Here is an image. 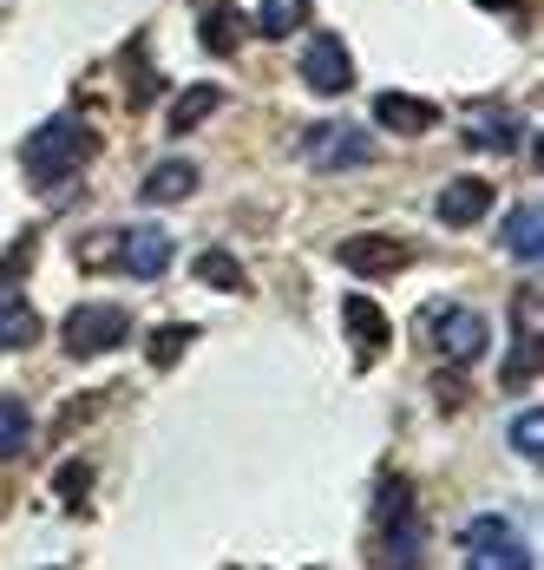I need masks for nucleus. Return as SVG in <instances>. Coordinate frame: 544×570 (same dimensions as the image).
<instances>
[{
    "label": "nucleus",
    "mask_w": 544,
    "mask_h": 570,
    "mask_svg": "<svg viewBox=\"0 0 544 570\" xmlns=\"http://www.w3.org/2000/svg\"><path fill=\"white\" fill-rule=\"evenodd\" d=\"M93 158H99V131L79 112H54L33 138H27V177H33L40 190H54V184H66L72 171H86Z\"/></svg>",
    "instance_id": "1"
},
{
    "label": "nucleus",
    "mask_w": 544,
    "mask_h": 570,
    "mask_svg": "<svg viewBox=\"0 0 544 570\" xmlns=\"http://www.w3.org/2000/svg\"><path fill=\"white\" fill-rule=\"evenodd\" d=\"M375 570H420V518H414V485L400 472L375 485Z\"/></svg>",
    "instance_id": "2"
},
{
    "label": "nucleus",
    "mask_w": 544,
    "mask_h": 570,
    "mask_svg": "<svg viewBox=\"0 0 544 570\" xmlns=\"http://www.w3.org/2000/svg\"><path fill=\"white\" fill-rule=\"evenodd\" d=\"M302 158H309V171H361V165H375V131H361V125H348V118H328V125H309L302 131Z\"/></svg>",
    "instance_id": "3"
},
{
    "label": "nucleus",
    "mask_w": 544,
    "mask_h": 570,
    "mask_svg": "<svg viewBox=\"0 0 544 570\" xmlns=\"http://www.w3.org/2000/svg\"><path fill=\"white\" fill-rule=\"evenodd\" d=\"M59 342H66V354H79V361L111 354V347L132 342V315H125L118 302H86V308H72V315H66Z\"/></svg>",
    "instance_id": "4"
},
{
    "label": "nucleus",
    "mask_w": 544,
    "mask_h": 570,
    "mask_svg": "<svg viewBox=\"0 0 544 570\" xmlns=\"http://www.w3.org/2000/svg\"><path fill=\"white\" fill-rule=\"evenodd\" d=\"M164 263H171V229L138 224V229H118L111 236V269H125L132 283H158Z\"/></svg>",
    "instance_id": "5"
},
{
    "label": "nucleus",
    "mask_w": 544,
    "mask_h": 570,
    "mask_svg": "<svg viewBox=\"0 0 544 570\" xmlns=\"http://www.w3.org/2000/svg\"><path fill=\"white\" fill-rule=\"evenodd\" d=\"M302 86L322 92V99L354 86V53H348L341 33H309V47H302Z\"/></svg>",
    "instance_id": "6"
},
{
    "label": "nucleus",
    "mask_w": 544,
    "mask_h": 570,
    "mask_svg": "<svg viewBox=\"0 0 544 570\" xmlns=\"http://www.w3.org/2000/svg\"><path fill=\"white\" fill-rule=\"evenodd\" d=\"M334 263H341L348 276H394V269L414 263V243L381 236V229H361V236H348V243L334 249Z\"/></svg>",
    "instance_id": "7"
},
{
    "label": "nucleus",
    "mask_w": 544,
    "mask_h": 570,
    "mask_svg": "<svg viewBox=\"0 0 544 570\" xmlns=\"http://www.w3.org/2000/svg\"><path fill=\"white\" fill-rule=\"evenodd\" d=\"M434 347L446 361H479L486 354V315H473V308H434Z\"/></svg>",
    "instance_id": "8"
},
{
    "label": "nucleus",
    "mask_w": 544,
    "mask_h": 570,
    "mask_svg": "<svg viewBox=\"0 0 544 570\" xmlns=\"http://www.w3.org/2000/svg\"><path fill=\"white\" fill-rule=\"evenodd\" d=\"M439 224H453V229H473L479 217L492 210V184L486 177H453L446 190H439Z\"/></svg>",
    "instance_id": "9"
},
{
    "label": "nucleus",
    "mask_w": 544,
    "mask_h": 570,
    "mask_svg": "<svg viewBox=\"0 0 544 570\" xmlns=\"http://www.w3.org/2000/svg\"><path fill=\"white\" fill-rule=\"evenodd\" d=\"M375 125H381V131H400V138H420V131L439 125V106L414 99V92H381V99H375Z\"/></svg>",
    "instance_id": "10"
},
{
    "label": "nucleus",
    "mask_w": 544,
    "mask_h": 570,
    "mask_svg": "<svg viewBox=\"0 0 544 570\" xmlns=\"http://www.w3.org/2000/svg\"><path fill=\"white\" fill-rule=\"evenodd\" d=\"M498 243L512 263H538L544 256V210L538 204H512V217L498 224Z\"/></svg>",
    "instance_id": "11"
},
{
    "label": "nucleus",
    "mask_w": 544,
    "mask_h": 570,
    "mask_svg": "<svg viewBox=\"0 0 544 570\" xmlns=\"http://www.w3.org/2000/svg\"><path fill=\"white\" fill-rule=\"evenodd\" d=\"M197 190V158H158L145 171V204H184Z\"/></svg>",
    "instance_id": "12"
},
{
    "label": "nucleus",
    "mask_w": 544,
    "mask_h": 570,
    "mask_svg": "<svg viewBox=\"0 0 544 570\" xmlns=\"http://www.w3.org/2000/svg\"><path fill=\"white\" fill-rule=\"evenodd\" d=\"M341 315H348V342H354V354H361V361H375V354L387 347V335H394V328H387V315L368 302V295H348V308H341Z\"/></svg>",
    "instance_id": "13"
},
{
    "label": "nucleus",
    "mask_w": 544,
    "mask_h": 570,
    "mask_svg": "<svg viewBox=\"0 0 544 570\" xmlns=\"http://www.w3.org/2000/svg\"><path fill=\"white\" fill-rule=\"evenodd\" d=\"M40 342V315L27 295H0V347H33Z\"/></svg>",
    "instance_id": "14"
},
{
    "label": "nucleus",
    "mask_w": 544,
    "mask_h": 570,
    "mask_svg": "<svg viewBox=\"0 0 544 570\" xmlns=\"http://www.w3.org/2000/svg\"><path fill=\"white\" fill-rule=\"evenodd\" d=\"M197 33H204L211 53H236V40H243V13H236L230 0H211L204 20H197Z\"/></svg>",
    "instance_id": "15"
},
{
    "label": "nucleus",
    "mask_w": 544,
    "mask_h": 570,
    "mask_svg": "<svg viewBox=\"0 0 544 570\" xmlns=\"http://www.w3.org/2000/svg\"><path fill=\"white\" fill-rule=\"evenodd\" d=\"M466 570H532V551L505 531V538H492V544H473V551H466Z\"/></svg>",
    "instance_id": "16"
},
{
    "label": "nucleus",
    "mask_w": 544,
    "mask_h": 570,
    "mask_svg": "<svg viewBox=\"0 0 544 570\" xmlns=\"http://www.w3.org/2000/svg\"><path fill=\"white\" fill-rule=\"evenodd\" d=\"M217 106H223V86H191V92H177V106L164 112V125L171 131H191V125H204Z\"/></svg>",
    "instance_id": "17"
},
{
    "label": "nucleus",
    "mask_w": 544,
    "mask_h": 570,
    "mask_svg": "<svg viewBox=\"0 0 544 570\" xmlns=\"http://www.w3.org/2000/svg\"><path fill=\"white\" fill-rule=\"evenodd\" d=\"M302 20H309V0H263L256 7V33L263 40H289Z\"/></svg>",
    "instance_id": "18"
},
{
    "label": "nucleus",
    "mask_w": 544,
    "mask_h": 570,
    "mask_svg": "<svg viewBox=\"0 0 544 570\" xmlns=\"http://www.w3.org/2000/svg\"><path fill=\"white\" fill-rule=\"evenodd\" d=\"M33 440V413H27V400H0V465L20 453Z\"/></svg>",
    "instance_id": "19"
},
{
    "label": "nucleus",
    "mask_w": 544,
    "mask_h": 570,
    "mask_svg": "<svg viewBox=\"0 0 544 570\" xmlns=\"http://www.w3.org/2000/svg\"><path fill=\"white\" fill-rule=\"evenodd\" d=\"M191 342H197V322H171V328H158V335L145 342V361H152V367H177V354Z\"/></svg>",
    "instance_id": "20"
},
{
    "label": "nucleus",
    "mask_w": 544,
    "mask_h": 570,
    "mask_svg": "<svg viewBox=\"0 0 544 570\" xmlns=\"http://www.w3.org/2000/svg\"><path fill=\"white\" fill-rule=\"evenodd\" d=\"M191 269H197L211 288H223V295H236V288H243V269H236V256H230V249H204Z\"/></svg>",
    "instance_id": "21"
},
{
    "label": "nucleus",
    "mask_w": 544,
    "mask_h": 570,
    "mask_svg": "<svg viewBox=\"0 0 544 570\" xmlns=\"http://www.w3.org/2000/svg\"><path fill=\"white\" fill-rule=\"evenodd\" d=\"M498 381H505V387H532V381H538V342L518 335V347L505 354V374H498Z\"/></svg>",
    "instance_id": "22"
},
{
    "label": "nucleus",
    "mask_w": 544,
    "mask_h": 570,
    "mask_svg": "<svg viewBox=\"0 0 544 570\" xmlns=\"http://www.w3.org/2000/svg\"><path fill=\"white\" fill-rule=\"evenodd\" d=\"M512 446H518V459H532V465H538V453H544V413H538V406H525V413L512 420Z\"/></svg>",
    "instance_id": "23"
},
{
    "label": "nucleus",
    "mask_w": 544,
    "mask_h": 570,
    "mask_svg": "<svg viewBox=\"0 0 544 570\" xmlns=\"http://www.w3.org/2000/svg\"><path fill=\"white\" fill-rule=\"evenodd\" d=\"M86 485H93V465H86V459L59 465V499H66V505H86Z\"/></svg>",
    "instance_id": "24"
},
{
    "label": "nucleus",
    "mask_w": 544,
    "mask_h": 570,
    "mask_svg": "<svg viewBox=\"0 0 544 570\" xmlns=\"http://www.w3.org/2000/svg\"><path fill=\"white\" fill-rule=\"evenodd\" d=\"M479 7H505V0H479Z\"/></svg>",
    "instance_id": "25"
}]
</instances>
